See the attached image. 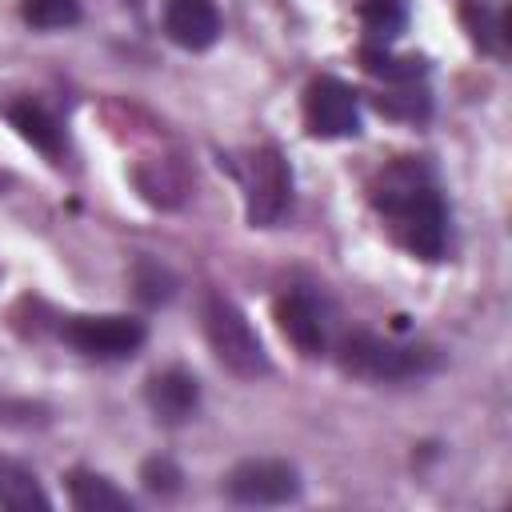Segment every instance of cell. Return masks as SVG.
Returning a JSON list of instances; mask_svg holds the SVG:
<instances>
[{"mask_svg": "<svg viewBox=\"0 0 512 512\" xmlns=\"http://www.w3.org/2000/svg\"><path fill=\"white\" fill-rule=\"evenodd\" d=\"M376 216L388 224L392 240L420 260H440L448 244V208L432 180V168L416 156L392 160L368 188Z\"/></svg>", "mask_w": 512, "mask_h": 512, "instance_id": "cell-1", "label": "cell"}, {"mask_svg": "<svg viewBox=\"0 0 512 512\" xmlns=\"http://www.w3.org/2000/svg\"><path fill=\"white\" fill-rule=\"evenodd\" d=\"M336 360L348 376H360V380H416V376H428L440 364L436 348L404 344V340L376 336V332L344 336Z\"/></svg>", "mask_w": 512, "mask_h": 512, "instance_id": "cell-2", "label": "cell"}, {"mask_svg": "<svg viewBox=\"0 0 512 512\" xmlns=\"http://www.w3.org/2000/svg\"><path fill=\"white\" fill-rule=\"evenodd\" d=\"M204 336H208L216 360L232 376L256 380V376H268L272 372V360H268V352H264L252 320L224 292H208V300H204Z\"/></svg>", "mask_w": 512, "mask_h": 512, "instance_id": "cell-3", "label": "cell"}, {"mask_svg": "<svg viewBox=\"0 0 512 512\" xmlns=\"http://www.w3.org/2000/svg\"><path fill=\"white\" fill-rule=\"evenodd\" d=\"M244 212L252 228H272L284 220V212L292 208V168L280 156V148L264 144L248 156L244 172Z\"/></svg>", "mask_w": 512, "mask_h": 512, "instance_id": "cell-4", "label": "cell"}, {"mask_svg": "<svg viewBox=\"0 0 512 512\" xmlns=\"http://www.w3.org/2000/svg\"><path fill=\"white\" fill-rule=\"evenodd\" d=\"M60 340L68 348H76L80 356H88V360H128L148 340V328H144V320L120 316V312L64 316L60 320Z\"/></svg>", "mask_w": 512, "mask_h": 512, "instance_id": "cell-5", "label": "cell"}, {"mask_svg": "<svg viewBox=\"0 0 512 512\" xmlns=\"http://www.w3.org/2000/svg\"><path fill=\"white\" fill-rule=\"evenodd\" d=\"M224 492H228V500H236V504H256V508L288 504V500L300 496V472H296V464H288V460L252 456V460H240V464L228 472Z\"/></svg>", "mask_w": 512, "mask_h": 512, "instance_id": "cell-6", "label": "cell"}, {"mask_svg": "<svg viewBox=\"0 0 512 512\" xmlns=\"http://www.w3.org/2000/svg\"><path fill=\"white\" fill-rule=\"evenodd\" d=\"M304 124L320 140L356 136L360 132V96L336 76H316L304 92Z\"/></svg>", "mask_w": 512, "mask_h": 512, "instance_id": "cell-7", "label": "cell"}, {"mask_svg": "<svg viewBox=\"0 0 512 512\" xmlns=\"http://www.w3.org/2000/svg\"><path fill=\"white\" fill-rule=\"evenodd\" d=\"M276 324H280V332L288 336V344H292L300 356H320V352L328 348L324 312H320L316 296L304 292V288H288V292L276 300Z\"/></svg>", "mask_w": 512, "mask_h": 512, "instance_id": "cell-8", "label": "cell"}, {"mask_svg": "<svg viewBox=\"0 0 512 512\" xmlns=\"http://www.w3.org/2000/svg\"><path fill=\"white\" fill-rule=\"evenodd\" d=\"M144 400H148V408L160 424H184L200 408V380L184 368L152 372L148 384H144Z\"/></svg>", "mask_w": 512, "mask_h": 512, "instance_id": "cell-9", "label": "cell"}, {"mask_svg": "<svg viewBox=\"0 0 512 512\" xmlns=\"http://www.w3.org/2000/svg\"><path fill=\"white\" fill-rule=\"evenodd\" d=\"M164 32L172 44L188 52H204L220 40V8L216 0H168L164 4Z\"/></svg>", "mask_w": 512, "mask_h": 512, "instance_id": "cell-10", "label": "cell"}, {"mask_svg": "<svg viewBox=\"0 0 512 512\" xmlns=\"http://www.w3.org/2000/svg\"><path fill=\"white\" fill-rule=\"evenodd\" d=\"M0 112H4V120L16 128V136H20L24 144H32L36 152H44V156H52V160L64 152L60 120H56L44 104H36L32 96H28V100H8V104H0Z\"/></svg>", "mask_w": 512, "mask_h": 512, "instance_id": "cell-11", "label": "cell"}, {"mask_svg": "<svg viewBox=\"0 0 512 512\" xmlns=\"http://www.w3.org/2000/svg\"><path fill=\"white\" fill-rule=\"evenodd\" d=\"M68 500L80 512H132V496L120 492L108 476L88 472V468L68 472Z\"/></svg>", "mask_w": 512, "mask_h": 512, "instance_id": "cell-12", "label": "cell"}, {"mask_svg": "<svg viewBox=\"0 0 512 512\" xmlns=\"http://www.w3.org/2000/svg\"><path fill=\"white\" fill-rule=\"evenodd\" d=\"M0 508H12V512H32V508H52V500L44 496V488L36 484V476L24 468V464H16V460H8V456H0Z\"/></svg>", "mask_w": 512, "mask_h": 512, "instance_id": "cell-13", "label": "cell"}, {"mask_svg": "<svg viewBox=\"0 0 512 512\" xmlns=\"http://www.w3.org/2000/svg\"><path fill=\"white\" fill-rule=\"evenodd\" d=\"M460 20H464V28H468V36H472V44H476L480 52L504 56V40H508V20H504V12H496V8L484 4V0H464Z\"/></svg>", "mask_w": 512, "mask_h": 512, "instance_id": "cell-14", "label": "cell"}, {"mask_svg": "<svg viewBox=\"0 0 512 512\" xmlns=\"http://www.w3.org/2000/svg\"><path fill=\"white\" fill-rule=\"evenodd\" d=\"M360 64H364L368 76H376L384 84H412L428 68L420 56H392L388 44H364L360 48Z\"/></svg>", "mask_w": 512, "mask_h": 512, "instance_id": "cell-15", "label": "cell"}, {"mask_svg": "<svg viewBox=\"0 0 512 512\" xmlns=\"http://www.w3.org/2000/svg\"><path fill=\"white\" fill-rule=\"evenodd\" d=\"M360 24L372 44H392L408 24L404 0H360Z\"/></svg>", "mask_w": 512, "mask_h": 512, "instance_id": "cell-16", "label": "cell"}, {"mask_svg": "<svg viewBox=\"0 0 512 512\" xmlns=\"http://www.w3.org/2000/svg\"><path fill=\"white\" fill-rule=\"evenodd\" d=\"M20 16L40 32H56V28L80 24L84 12H80V0H20Z\"/></svg>", "mask_w": 512, "mask_h": 512, "instance_id": "cell-17", "label": "cell"}, {"mask_svg": "<svg viewBox=\"0 0 512 512\" xmlns=\"http://www.w3.org/2000/svg\"><path fill=\"white\" fill-rule=\"evenodd\" d=\"M132 284H136V296H140L144 304H164V300H172V292H176V276H172L164 264L148 260V256L136 260Z\"/></svg>", "mask_w": 512, "mask_h": 512, "instance_id": "cell-18", "label": "cell"}, {"mask_svg": "<svg viewBox=\"0 0 512 512\" xmlns=\"http://www.w3.org/2000/svg\"><path fill=\"white\" fill-rule=\"evenodd\" d=\"M376 108H380V112H388V116L424 120V116H428V108H432V100H428V92H412V88H404V92L376 96Z\"/></svg>", "mask_w": 512, "mask_h": 512, "instance_id": "cell-19", "label": "cell"}, {"mask_svg": "<svg viewBox=\"0 0 512 512\" xmlns=\"http://www.w3.org/2000/svg\"><path fill=\"white\" fill-rule=\"evenodd\" d=\"M140 480H144L148 492H156V496H172V492L180 488L184 476H180V468H176L168 456H152V460H144Z\"/></svg>", "mask_w": 512, "mask_h": 512, "instance_id": "cell-20", "label": "cell"}, {"mask_svg": "<svg viewBox=\"0 0 512 512\" xmlns=\"http://www.w3.org/2000/svg\"><path fill=\"white\" fill-rule=\"evenodd\" d=\"M4 184H8V180H4V176H0V188H4Z\"/></svg>", "mask_w": 512, "mask_h": 512, "instance_id": "cell-21", "label": "cell"}]
</instances>
